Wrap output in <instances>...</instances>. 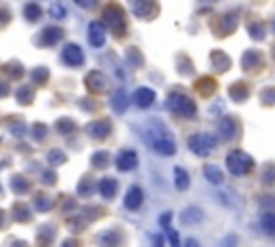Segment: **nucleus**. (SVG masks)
Here are the masks:
<instances>
[{
  "label": "nucleus",
  "mask_w": 275,
  "mask_h": 247,
  "mask_svg": "<svg viewBox=\"0 0 275 247\" xmlns=\"http://www.w3.org/2000/svg\"><path fill=\"white\" fill-rule=\"evenodd\" d=\"M144 136H147V142H148V146L153 148V151L162 153V155H174L176 153L174 138H172V133L165 129L164 123L150 121Z\"/></svg>",
  "instance_id": "obj_1"
},
{
  "label": "nucleus",
  "mask_w": 275,
  "mask_h": 247,
  "mask_svg": "<svg viewBox=\"0 0 275 247\" xmlns=\"http://www.w3.org/2000/svg\"><path fill=\"white\" fill-rule=\"evenodd\" d=\"M187 146H189V151L196 153V155L206 157V155H211L213 148L217 146V140L211 136V133H194V136L187 140Z\"/></svg>",
  "instance_id": "obj_2"
},
{
  "label": "nucleus",
  "mask_w": 275,
  "mask_h": 247,
  "mask_svg": "<svg viewBox=\"0 0 275 247\" xmlns=\"http://www.w3.org/2000/svg\"><path fill=\"white\" fill-rule=\"evenodd\" d=\"M226 166L235 176H243V174H247L252 170L254 161H252V157L245 155L243 151H232L226 159Z\"/></svg>",
  "instance_id": "obj_3"
},
{
  "label": "nucleus",
  "mask_w": 275,
  "mask_h": 247,
  "mask_svg": "<svg viewBox=\"0 0 275 247\" xmlns=\"http://www.w3.org/2000/svg\"><path fill=\"white\" fill-rule=\"evenodd\" d=\"M165 106H168L172 112H176V114H181V116H189V118L196 116V104L189 99V97L179 95V92L170 95L168 101H165Z\"/></svg>",
  "instance_id": "obj_4"
},
{
  "label": "nucleus",
  "mask_w": 275,
  "mask_h": 247,
  "mask_svg": "<svg viewBox=\"0 0 275 247\" xmlns=\"http://www.w3.org/2000/svg\"><path fill=\"white\" fill-rule=\"evenodd\" d=\"M103 22H106L108 28H112L116 35H123L125 33V15L118 7H108L106 11H103Z\"/></svg>",
  "instance_id": "obj_5"
},
{
  "label": "nucleus",
  "mask_w": 275,
  "mask_h": 247,
  "mask_svg": "<svg viewBox=\"0 0 275 247\" xmlns=\"http://www.w3.org/2000/svg\"><path fill=\"white\" fill-rule=\"evenodd\" d=\"M88 41H91L92 48H103L106 45V26L99 22L88 24Z\"/></svg>",
  "instance_id": "obj_6"
},
{
  "label": "nucleus",
  "mask_w": 275,
  "mask_h": 247,
  "mask_svg": "<svg viewBox=\"0 0 275 247\" xmlns=\"http://www.w3.org/2000/svg\"><path fill=\"white\" fill-rule=\"evenodd\" d=\"M131 9L138 18H153L157 13V2L155 0H131Z\"/></svg>",
  "instance_id": "obj_7"
},
{
  "label": "nucleus",
  "mask_w": 275,
  "mask_h": 247,
  "mask_svg": "<svg viewBox=\"0 0 275 247\" xmlns=\"http://www.w3.org/2000/svg\"><path fill=\"white\" fill-rule=\"evenodd\" d=\"M138 166V155L133 151H121L116 157V168L121 170V172H129V170H133Z\"/></svg>",
  "instance_id": "obj_8"
},
{
  "label": "nucleus",
  "mask_w": 275,
  "mask_h": 247,
  "mask_svg": "<svg viewBox=\"0 0 275 247\" xmlns=\"http://www.w3.org/2000/svg\"><path fill=\"white\" fill-rule=\"evenodd\" d=\"M84 84H86V88L91 90V92H103V90L108 88V80L103 78L99 71H91V73L86 75Z\"/></svg>",
  "instance_id": "obj_9"
},
{
  "label": "nucleus",
  "mask_w": 275,
  "mask_h": 247,
  "mask_svg": "<svg viewBox=\"0 0 275 247\" xmlns=\"http://www.w3.org/2000/svg\"><path fill=\"white\" fill-rule=\"evenodd\" d=\"M63 60L67 65H71V67H80L82 60H84V54H82V50L77 48L75 43H69L65 48V52H63Z\"/></svg>",
  "instance_id": "obj_10"
},
{
  "label": "nucleus",
  "mask_w": 275,
  "mask_h": 247,
  "mask_svg": "<svg viewBox=\"0 0 275 247\" xmlns=\"http://www.w3.org/2000/svg\"><path fill=\"white\" fill-rule=\"evenodd\" d=\"M86 133H88L91 138H97V140H101V138H106L108 133H110V121L88 123V125H86Z\"/></svg>",
  "instance_id": "obj_11"
},
{
  "label": "nucleus",
  "mask_w": 275,
  "mask_h": 247,
  "mask_svg": "<svg viewBox=\"0 0 275 247\" xmlns=\"http://www.w3.org/2000/svg\"><path fill=\"white\" fill-rule=\"evenodd\" d=\"M140 204H142V189L138 187V185H133V187L127 189V195H125V209L129 211H138Z\"/></svg>",
  "instance_id": "obj_12"
},
{
  "label": "nucleus",
  "mask_w": 275,
  "mask_h": 247,
  "mask_svg": "<svg viewBox=\"0 0 275 247\" xmlns=\"http://www.w3.org/2000/svg\"><path fill=\"white\" fill-rule=\"evenodd\" d=\"M63 37H65V30L60 28V26H54V24H52V26H48V28L43 30L41 41H43L45 45H54V43H58Z\"/></svg>",
  "instance_id": "obj_13"
},
{
  "label": "nucleus",
  "mask_w": 275,
  "mask_h": 247,
  "mask_svg": "<svg viewBox=\"0 0 275 247\" xmlns=\"http://www.w3.org/2000/svg\"><path fill=\"white\" fill-rule=\"evenodd\" d=\"M133 101H136L138 107H148L150 104L155 101V92L147 88V86H142V88L136 90V95H133Z\"/></svg>",
  "instance_id": "obj_14"
},
{
  "label": "nucleus",
  "mask_w": 275,
  "mask_h": 247,
  "mask_svg": "<svg viewBox=\"0 0 275 247\" xmlns=\"http://www.w3.org/2000/svg\"><path fill=\"white\" fill-rule=\"evenodd\" d=\"M204 176H206V181L213 183V185L224 183V172H221L217 166H213V163H206L204 166Z\"/></svg>",
  "instance_id": "obj_15"
},
{
  "label": "nucleus",
  "mask_w": 275,
  "mask_h": 247,
  "mask_svg": "<svg viewBox=\"0 0 275 247\" xmlns=\"http://www.w3.org/2000/svg\"><path fill=\"white\" fill-rule=\"evenodd\" d=\"M127 106H129V97H127V92L125 90H116L112 95V107L116 112H125L127 110Z\"/></svg>",
  "instance_id": "obj_16"
},
{
  "label": "nucleus",
  "mask_w": 275,
  "mask_h": 247,
  "mask_svg": "<svg viewBox=\"0 0 275 247\" xmlns=\"http://www.w3.org/2000/svg\"><path fill=\"white\" fill-rule=\"evenodd\" d=\"M99 192L103 198H112L114 194H116V181H114L112 176H106L99 181Z\"/></svg>",
  "instance_id": "obj_17"
},
{
  "label": "nucleus",
  "mask_w": 275,
  "mask_h": 247,
  "mask_svg": "<svg viewBox=\"0 0 275 247\" xmlns=\"http://www.w3.org/2000/svg\"><path fill=\"white\" fill-rule=\"evenodd\" d=\"M202 211L200 209H196V207H191V209H185L183 211V215H181V219H183V224H198V221H202Z\"/></svg>",
  "instance_id": "obj_18"
},
{
  "label": "nucleus",
  "mask_w": 275,
  "mask_h": 247,
  "mask_svg": "<svg viewBox=\"0 0 275 247\" xmlns=\"http://www.w3.org/2000/svg\"><path fill=\"white\" fill-rule=\"evenodd\" d=\"M220 131H221V136H224V140H230V138L237 133L235 121H232V118H221V123H220Z\"/></svg>",
  "instance_id": "obj_19"
},
{
  "label": "nucleus",
  "mask_w": 275,
  "mask_h": 247,
  "mask_svg": "<svg viewBox=\"0 0 275 247\" xmlns=\"http://www.w3.org/2000/svg\"><path fill=\"white\" fill-rule=\"evenodd\" d=\"M174 183L179 189H187L189 187V174L185 172L183 168H176L174 170Z\"/></svg>",
  "instance_id": "obj_20"
},
{
  "label": "nucleus",
  "mask_w": 275,
  "mask_h": 247,
  "mask_svg": "<svg viewBox=\"0 0 275 247\" xmlns=\"http://www.w3.org/2000/svg\"><path fill=\"white\" fill-rule=\"evenodd\" d=\"M24 15H26V19H28V22H35V19H39V18H41V7H39L37 2L26 4Z\"/></svg>",
  "instance_id": "obj_21"
},
{
  "label": "nucleus",
  "mask_w": 275,
  "mask_h": 247,
  "mask_svg": "<svg viewBox=\"0 0 275 247\" xmlns=\"http://www.w3.org/2000/svg\"><path fill=\"white\" fill-rule=\"evenodd\" d=\"M260 226L269 234H275V213H264L260 217Z\"/></svg>",
  "instance_id": "obj_22"
},
{
  "label": "nucleus",
  "mask_w": 275,
  "mask_h": 247,
  "mask_svg": "<svg viewBox=\"0 0 275 247\" xmlns=\"http://www.w3.org/2000/svg\"><path fill=\"white\" fill-rule=\"evenodd\" d=\"M50 207H52V198H48L45 194L35 195V209H37V211H41V213H43V211H48Z\"/></svg>",
  "instance_id": "obj_23"
},
{
  "label": "nucleus",
  "mask_w": 275,
  "mask_h": 247,
  "mask_svg": "<svg viewBox=\"0 0 275 247\" xmlns=\"http://www.w3.org/2000/svg\"><path fill=\"white\" fill-rule=\"evenodd\" d=\"M108 159H110V155H108L106 151H99V153H95V155L91 157V161H92V166L95 168H103L108 163Z\"/></svg>",
  "instance_id": "obj_24"
},
{
  "label": "nucleus",
  "mask_w": 275,
  "mask_h": 247,
  "mask_svg": "<svg viewBox=\"0 0 275 247\" xmlns=\"http://www.w3.org/2000/svg\"><path fill=\"white\" fill-rule=\"evenodd\" d=\"M48 159H50V163H54V166H60V163H65V161H67L65 153H63V151H56V148L48 153Z\"/></svg>",
  "instance_id": "obj_25"
},
{
  "label": "nucleus",
  "mask_w": 275,
  "mask_h": 247,
  "mask_svg": "<svg viewBox=\"0 0 275 247\" xmlns=\"http://www.w3.org/2000/svg\"><path fill=\"white\" fill-rule=\"evenodd\" d=\"M65 13H67V11H65V7H63L60 2H54V4L50 7V15H52V18H56V19H63Z\"/></svg>",
  "instance_id": "obj_26"
},
{
  "label": "nucleus",
  "mask_w": 275,
  "mask_h": 247,
  "mask_svg": "<svg viewBox=\"0 0 275 247\" xmlns=\"http://www.w3.org/2000/svg\"><path fill=\"white\" fill-rule=\"evenodd\" d=\"M11 187L15 189V192H26V189H28V183L24 181V176H15L11 181Z\"/></svg>",
  "instance_id": "obj_27"
},
{
  "label": "nucleus",
  "mask_w": 275,
  "mask_h": 247,
  "mask_svg": "<svg viewBox=\"0 0 275 247\" xmlns=\"http://www.w3.org/2000/svg\"><path fill=\"white\" fill-rule=\"evenodd\" d=\"M56 127H58V131H73V121H69V118H60L58 123H56Z\"/></svg>",
  "instance_id": "obj_28"
},
{
  "label": "nucleus",
  "mask_w": 275,
  "mask_h": 247,
  "mask_svg": "<svg viewBox=\"0 0 275 247\" xmlns=\"http://www.w3.org/2000/svg\"><path fill=\"white\" fill-rule=\"evenodd\" d=\"M258 58H260V56H258L256 52H247L245 58H243V67H245V69H250L254 63H258Z\"/></svg>",
  "instance_id": "obj_29"
},
{
  "label": "nucleus",
  "mask_w": 275,
  "mask_h": 247,
  "mask_svg": "<svg viewBox=\"0 0 275 247\" xmlns=\"http://www.w3.org/2000/svg\"><path fill=\"white\" fill-rule=\"evenodd\" d=\"M33 80L45 82V80H48V69H45V67H39V69H35V71H33Z\"/></svg>",
  "instance_id": "obj_30"
},
{
  "label": "nucleus",
  "mask_w": 275,
  "mask_h": 247,
  "mask_svg": "<svg viewBox=\"0 0 275 247\" xmlns=\"http://www.w3.org/2000/svg\"><path fill=\"white\" fill-rule=\"evenodd\" d=\"M18 99L22 101V104H30V99H33V92H30V88H19L18 90Z\"/></svg>",
  "instance_id": "obj_31"
},
{
  "label": "nucleus",
  "mask_w": 275,
  "mask_h": 247,
  "mask_svg": "<svg viewBox=\"0 0 275 247\" xmlns=\"http://www.w3.org/2000/svg\"><path fill=\"white\" fill-rule=\"evenodd\" d=\"M15 219H19V221L28 219V209H26L24 204H18V207H15Z\"/></svg>",
  "instance_id": "obj_32"
},
{
  "label": "nucleus",
  "mask_w": 275,
  "mask_h": 247,
  "mask_svg": "<svg viewBox=\"0 0 275 247\" xmlns=\"http://www.w3.org/2000/svg\"><path fill=\"white\" fill-rule=\"evenodd\" d=\"M275 181V166H269L264 172V183H273Z\"/></svg>",
  "instance_id": "obj_33"
},
{
  "label": "nucleus",
  "mask_w": 275,
  "mask_h": 247,
  "mask_svg": "<svg viewBox=\"0 0 275 247\" xmlns=\"http://www.w3.org/2000/svg\"><path fill=\"white\" fill-rule=\"evenodd\" d=\"M45 131H48V129H45V125H35L33 136H35V138H39V140H41V138L45 136Z\"/></svg>",
  "instance_id": "obj_34"
},
{
  "label": "nucleus",
  "mask_w": 275,
  "mask_h": 247,
  "mask_svg": "<svg viewBox=\"0 0 275 247\" xmlns=\"http://www.w3.org/2000/svg\"><path fill=\"white\" fill-rule=\"evenodd\" d=\"M165 234H168V239H170V243H179V236H176V232H174V230L172 228H168V226H165Z\"/></svg>",
  "instance_id": "obj_35"
},
{
  "label": "nucleus",
  "mask_w": 275,
  "mask_h": 247,
  "mask_svg": "<svg viewBox=\"0 0 275 247\" xmlns=\"http://www.w3.org/2000/svg\"><path fill=\"white\" fill-rule=\"evenodd\" d=\"M80 7H84V9H92L97 4V0H75Z\"/></svg>",
  "instance_id": "obj_36"
},
{
  "label": "nucleus",
  "mask_w": 275,
  "mask_h": 247,
  "mask_svg": "<svg viewBox=\"0 0 275 247\" xmlns=\"http://www.w3.org/2000/svg\"><path fill=\"white\" fill-rule=\"evenodd\" d=\"M250 30H252V35H254V37H260V39L264 37V28H262V26H258V28H256V26H252Z\"/></svg>",
  "instance_id": "obj_37"
},
{
  "label": "nucleus",
  "mask_w": 275,
  "mask_h": 247,
  "mask_svg": "<svg viewBox=\"0 0 275 247\" xmlns=\"http://www.w3.org/2000/svg\"><path fill=\"white\" fill-rule=\"evenodd\" d=\"M43 181H45V183H54V181H56V174H54V172H45V174H43Z\"/></svg>",
  "instance_id": "obj_38"
}]
</instances>
